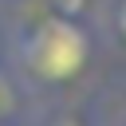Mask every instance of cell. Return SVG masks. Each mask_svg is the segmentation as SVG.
Here are the masks:
<instances>
[{
  "label": "cell",
  "mask_w": 126,
  "mask_h": 126,
  "mask_svg": "<svg viewBox=\"0 0 126 126\" xmlns=\"http://www.w3.org/2000/svg\"><path fill=\"white\" fill-rule=\"evenodd\" d=\"M114 28H118V35L126 39V0H118V12H114Z\"/></svg>",
  "instance_id": "3957f363"
},
{
  "label": "cell",
  "mask_w": 126,
  "mask_h": 126,
  "mask_svg": "<svg viewBox=\"0 0 126 126\" xmlns=\"http://www.w3.org/2000/svg\"><path fill=\"white\" fill-rule=\"evenodd\" d=\"M16 59L28 79L35 83H67L91 63V35L79 24V16H47L35 28H28L16 43Z\"/></svg>",
  "instance_id": "6da1fadb"
},
{
  "label": "cell",
  "mask_w": 126,
  "mask_h": 126,
  "mask_svg": "<svg viewBox=\"0 0 126 126\" xmlns=\"http://www.w3.org/2000/svg\"><path fill=\"white\" fill-rule=\"evenodd\" d=\"M51 8H55L59 16H83L87 0H51Z\"/></svg>",
  "instance_id": "7a4b0ae2"
}]
</instances>
